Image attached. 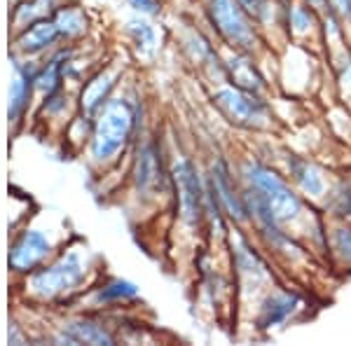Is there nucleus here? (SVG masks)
Wrapping results in <instances>:
<instances>
[{
	"mask_svg": "<svg viewBox=\"0 0 351 346\" xmlns=\"http://www.w3.org/2000/svg\"><path fill=\"white\" fill-rule=\"evenodd\" d=\"M243 175H246L251 190L258 192V197L267 203L279 223H291L302 213V201L295 192L291 190V185L281 178L279 173H274L269 166H263L258 162H248L243 166Z\"/></svg>",
	"mask_w": 351,
	"mask_h": 346,
	"instance_id": "nucleus-1",
	"label": "nucleus"
},
{
	"mask_svg": "<svg viewBox=\"0 0 351 346\" xmlns=\"http://www.w3.org/2000/svg\"><path fill=\"white\" fill-rule=\"evenodd\" d=\"M134 127V115L127 101H108L94 129L92 155L96 162H108L127 143Z\"/></svg>",
	"mask_w": 351,
	"mask_h": 346,
	"instance_id": "nucleus-2",
	"label": "nucleus"
},
{
	"mask_svg": "<svg viewBox=\"0 0 351 346\" xmlns=\"http://www.w3.org/2000/svg\"><path fill=\"white\" fill-rule=\"evenodd\" d=\"M208 14H211L213 26L230 45L253 52L258 47V33L251 21V12L239 3V0H208Z\"/></svg>",
	"mask_w": 351,
	"mask_h": 346,
	"instance_id": "nucleus-3",
	"label": "nucleus"
},
{
	"mask_svg": "<svg viewBox=\"0 0 351 346\" xmlns=\"http://www.w3.org/2000/svg\"><path fill=\"white\" fill-rule=\"evenodd\" d=\"M213 101L223 110V115L239 127H263L267 120V108L258 99V94L243 92L239 87L220 89L213 96Z\"/></svg>",
	"mask_w": 351,
	"mask_h": 346,
	"instance_id": "nucleus-4",
	"label": "nucleus"
},
{
	"mask_svg": "<svg viewBox=\"0 0 351 346\" xmlns=\"http://www.w3.org/2000/svg\"><path fill=\"white\" fill-rule=\"evenodd\" d=\"M173 180L178 187V206L180 215L188 225H199L206 213V190L199 183L195 166L188 160H180L173 166Z\"/></svg>",
	"mask_w": 351,
	"mask_h": 346,
	"instance_id": "nucleus-5",
	"label": "nucleus"
},
{
	"mask_svg": "<svg viewBox=\"0 0 351 346\" xmlns=\"http://www.w3.org/2000/svg\"><path fill=\"white\" fill-rule=\"evenodd\" d=\"M84 276V267L75 253H68L56 264L47 267V269L38 271L31 279L33 293L43 295V297H54L59 293H66L75 288Z\"/></svg>",
	"mask_w": 351,
	"mask_h": 346,
	"instance_id": "nucleus-6",
	"label": "nucleus"
},
{
	"mask_svg": "<svg viewBox=\"0 0 351 346\" xmlns=\"http://www.w3.org/2000/svg\"><path fill=\"white\" fill-rule=\"evenodd\" d=\"M213 190V195L218 197L220 206L228 211V215L232 220H237V223H243V220H248V206H246V199H243V195H239L234 187V180H232L230 175V169L225 162H218L216 166H213V173H211V185H208Z\"/></svg>",
	"mask_w": 351,
	"mask_h": 346,
	"instance_id": "nucleus-7",
	"label": "nucleus"
},
{
	"mask_svg": "<svg viewBox=\"0 0 351 346\" xmlns=\"http://www.w3.org/2000/svg\"><path fill=\"white\" fill-rule=\"evenodd\" d=\"M52 251V243L47 241V236L40 232L31 230L24 232L21 239L14 243L12 255H10V264L16 271H28L31 267H36L43 258H47V253Z\"/></svg>",
	"mask_w": 351,
	"mask_h": 346,
	"instance_id": "nucleus-8",
	"label": "nucleus"
},
{
	"mask_svg": "<svg viewBox=\"0 0 351 346\" xmlns=\"http://www.w3.org/2000/svg\"><path fill=\"white\" fill-rule=\"evenodd\" d=\"M300 299L298 295H291V293H274L271 297L265 299L263 309H260V316H258V323L260 328H274V325H281L295 314Z\"/></svg>",
	"mask_w": 351,
	"mask_h": 346,
	"instance_id": "nucleus-9",
	"label": "nucleus"
},
{
	"mask_svg": "<svg viewBox=\"0 0 351 346\" xmlns=\"http://www.w3.org/2000/svg\"><path fill=\"white\" fill-rule=\"evenodd\" d=\"M228 75L234 82V87L243 89V92L260 94L265 89V80L258 73V68L251 64V59H246L243 54H234L228 61Z\"/></svg>",
	"mask_w": 351,
	"mask_h": 346,
	"instance_id": "nucleus-10",
	"label": "nucleus"
},
{
	"mask_svg": "<svg viewBox=\"0 0 351 346\" xmlns=\"http://www.w3.org/2000/svg\"><path fill=\"white\" fill-rule=\"evenodd\" d=\"M160 180H162V169H160L157 147L145 145L138 155V169H136V183H138V190H143V192L157 190Z\"/></svg>",
	"mask_w": 351,
	"mask_h": 346,
	"instance_id": "nucleus-11",
	"label": "nucleus"
},
{
	"mask_svg": "<svg viewBox=\"0 0 351 346\" xmlns=\"http://www.w3.org/2000/svg\"><path fill=\"white\" fill-rule=\"evenodd\" d=\"M291 173L300 185V190L309 197H321L326 192V178L321 173L319 166H314L311 162H293Z\"/></svg>",
	"mask_w": 351,
	"mask_h": 346,
	"instance_id": "nucleus-12",
	"label": "nucleus"
},
{
	"mask_svg": "<svg viewBox=\"0 0 351 346\" xmlns=\"http://www.w3.org/2000/svg\"><path fill=\"white\" fill-rule=\"evenodd\" d=\"M59 26H56V21H38V24H33L28 31L21 36V49L24 52H40L45 49L47 45H52L56 38H59Z\"/></svg>",
	"mask_w": 351,
	"mask_h": 346,
	"instance_id": "nucleus-13",
	"label": "nucleus"
},
{
	"mask_svg": "<svg viewBox=\"0 0 351 346\" xmlns=\"http://www.w3.org/2000/svg\"><path fill=\"white\" fill-rule=\"evenodd\" d=\"M64 339L73 344H112V337L104 328H99L96 323L82 321V323H73L64 330Z\"/></svg>",
	"mask_w": 351,
	"mask_h": 346,
	"instance_id": "nucleus-14",
	"label": "nucleus"
},
{
	"mask_svg": "<svg viewBox=\"0 0 351 346\" xmlns=\"http://www.w3.org/2000/svg\"><path fill=\"white\" fill-rule=\"evenodd\" d=\"M112 75L110 73H99L96 77L87 82V87H84L82 92V108L87 112H94L96 108L104 106V101L108 99V92L112 89Z\"/></svg>",
	"mask_w": 351,
	"mask_h": 346,
	"instance_id": "nucleus-15",
	"label": "nucleus"
},
{
	"mask_svg": "<svg viewBox=\"0 0 351 346\" xmlns=\"http://www.w3.org/2000/svg\"><path fill=\"white\" fill-rule=\"evenodd\" d=\"M234 255H237V269H239L241 276L253 279V283L263 279V276H265L263 260H260L258 255L251 251V246H248L243 239H239V246L234 248Z\"/></svg>",
	"mask_w": 351,
	"mask_h": 346,
	"instance_id": "nucleus-16",
	"label": "nucleus"
},
{
	"mask_svg": "<svg viewBox=\"0 0 351 346\" xmlns=\"http://www.w3.org/2000/svg\"><path fill=\"white\" fill-rule=\"evenodd\" d=\"M288 24H291L295 36H307L311 28L316 26V10L311 5H295L288 12Z\"/></svg>",
	"mask_w": 351,
	"mask_h": 346,
	"instance_id": "nucleus-17",
	"label": "nucleus"
},
{
	"mask_svg": "<svg viewBox=\"0 0 351 346\" xmlns=\"http://www.w3.org/2000/svg\"><path fill=\"white\" fill-rule=\"evenodd\" d=\"M56 26L64 36H77L84 31V16L73 8H66L56 14Z\"/></svg>",
	"mask_w": 351,
	"mask_h": 346,
	"instance_id": "nucleus-18",
	"label": "nucleus"
},
{
	"mask_svg": "<svg viewBox=\"0 0 351 346\" xmlns=\"http://www.w3.org/2000/svg\"><path fill=\"white\" fill-rule=\"evenodd\" d=\"M28 101V80L24 75H16L12 82V101H10V115L16 117L19 110L24 108V103Z\"/></svg>",
	"mask_w": 351,
	"mask_h": 346,
	"instance_id": "nucleus-19",
	"label": "nucleus"
},
{
	"mask_svg": "<svg viewBox=\"0 0 351 346\" xmlns=\"http://www.w3.org/2000/svg\"><path fill=\"white\" fill-rule=\"evenodd\" d=\"M138 291L132 286V283L127 281H112L110 286H106L104 291H101L99 297L101 299H129V297H136Z\"/></svg>",
	"mask_w": 351,
	"mask_h": 346,
	"instance_id": "nucleus-20",
	"label": "nucleus"
},
{
	"mask_svg": "<svg viewBox=\"0 0 351 346\" xmlns=\"http://www.w3.org/2000/svg\"><path fill=\"white\" fill-rule=\"evenodd\" d=\"M38 84H40L47 94H52L59 89V84H61V64L59 61H52V64L45 68L43 75L38 77Z\"/></svg>",
	"mask_w": 351,
	"mask_h": 346,
	"instance_id": "nucleus-21",
	"label": "nucleus"
},
{
	"mask_svg": "<svg viewBox=\"0 0 351 346\" xmlns=\"http://www.w3.org/2000/svg\"><path fill=\"white\" fill-rule=\"evenodd\" d=\"M332 248L342 260L351 262V230L349 227H339L332 234Z\"/></svg>",
	"mask_w": 351,
	"mask_h": 346,
	"instance_id": "nucleus-22",
	"label": "nucleus"
},
{
	"mask_svg": "<svg viewBox=\"0 0 351 346\" xmlns=\"http://www.w3.org/2000/svg\"><path fill=\"white\" fill-rule=\"evenodd\" d=\"M337 211L344 218H351V183H344L342 190L337 192Z\"/></svg>",
	"mask_w": 351,
	"mask_h": 346,
	"instance_id": "nucleus-23",
	"label": "nucleus"
},
{
	"mask_svg": "<svg viewBox=\"0 0 351 346\" xmlns=\"http://www.w3.org/2000/svg\"><path fill=\"white\" fill-rule=\"evenodd\" d=\"M239 3H241L243 8H246L253 16H256V19H265V16L269 14L267 0H239Z\"/></svg>",
	"mask_w": 351,
	"mask_h": 346,
	"instance_id": "nucleus-24",
	"label": "nucleus"
},
{
	"mask_svg": "<svg viewBox=\"0 0 351 346\" xmlns=\"http://www.w3.org/2000/svg\"><path fill=\"white\" fill-rule=\"evenodd\" d=\"M328 8L342 19H351V0H328Z\"/></svg>",
	"mask_w": 351,
	"mask_h": 346,
	"instance_id": "nucleus-25",
	"label": "nucleus"
},
{
	"mask_svg": "<svg viewBox=\"0 0 351 346\" xmlns=\"http://www.w3.org/2000/svg\"><path fill=\"white\" fill-rule=\"evenodd\" d=\"M132 5L141 12H155V0H132Z\"/></svg>",
	"mask_w": 351,
	"mask_h": 346,
	"instance_id": "nucleus-26",
	"label": "nucleus"
},
{
	"mask_svg": "<svg viewBox=\"0 0 351 346\" xmlns=\"http://www.w3.org/2000/svg\"><path fill=\"white\" fill-rule=\"evenodd\" d=\"M307 3H309L314 10H324V8H328V0H307Z\"/></svg>",
	"mask_w": 351,
	"mask_h": 346,
	"instance_id": "nucleus-27",
	"label": "nucleus"
}]
</instances>
